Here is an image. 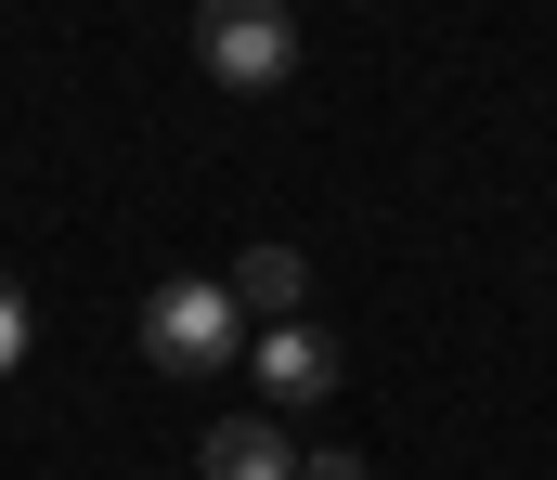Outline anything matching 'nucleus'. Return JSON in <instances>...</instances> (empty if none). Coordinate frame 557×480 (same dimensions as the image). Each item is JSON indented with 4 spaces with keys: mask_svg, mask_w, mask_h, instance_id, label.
<instances>
[{
    "mask_svg": "<svg viewBox=\"0 0 557 480\" xmlns=\"http://www.w3.org/2000/svg\"><path fill=\"white\" fill-rule=\"evenodd\" d=\"M143 350H156L169 377H208V364H234V350H247L234 286H221V273H169V286L143 299Z\"/></svg>",
    "mask_w": 557,
    "mask_h": 480,
    "instance_id": "f257e3e1",
    "label": "nucleus"
},
{
    "mask_svg": "<svg viewBox=\"0 0 557 480\" xmlns=\"http://www.w3.org/2000/svg\"><path fill=\"white\" fill-rule=\"evenodd\" d=\"M195 52L221 91H273L298 65V26H285V0H195Z\"/></svg>",
    "mask_w": 557,
    "mask_h": 480,
    "instance_id": "f03ea898",
    "label": "nucleus"
},
{
    "mask_svg": "<svg viewBox=\"0 0 557 480\" xmlns=\"http://www.w3.org/2000/svg\"><path fill=\"white\" fill-rule=\"evenodd\" d=\"M247 364H260V390H273V403H324V390H337V337H324L311 312L260 324V337H247Z\"/></svg>",
    "mask_w": 557,
    "mask_h": 480,
    "instance_id": "7ed1b4c3",
    "label": "nucleus"
},
{
    "mask_svg": "<svg viewBox=\"0 0 557 480\" xmlns=\"http://www.w3.org/2000/svg\"><path fill=\"white\" fill-rule=\"evenodd\" d=\"M195 468L208 480H298V442H285L273 416H221V429L195 442Z\"/></svg>",
    "mask_w": 557,
    "mask_h": 480,
    "instance_id": "20e7f679",
    "label": "nucleus"
},
{
    "mask_svg": "<svg viewBox=\"0 0 557 480\" xmlns=\"http://www.w3.org/2000/svg\"><path fill=\"white\" fill-rule=\"evenodd\" d=\"M221 286H234V312H247V324H285L298 299H311V260H298V247H247Z\"/></svg>",
    "mask_w": 557,
    "mask_h": 480,
    "instance_id": "39448f33",
    "label": "nucleus"
},
{
    "mask_svg": "<svg viewBox=\"0 0 557 480\" xmlns=\"http://www.w3.org/2000/svg\"><path fill=\"white\" fill-rule=\"evenodd\" d=\"M26 337H39V312H26V286H13V273H0V377H13V364H26Z\"/></svg>",
    "mask_w": 557,
    "mask_h": 480,
    "instance_id": "423d86ee",
    "label": "nucleus"
},
{
    "mask_svg": "<svg viewBox=\"0 0 557 480\" xmlns=\"http://www.w3.org/2000/svg\"><path fill=\"white\" fill-rule=\"evenodd\" d=\"M298 480H363V455H337V442H298Z\"/></svg>",
    "mask_w": 557,
    "mask_h": 480,
    "instance_id": "0eeeda50",
    "label": "nucleus"
}]
</instances>
